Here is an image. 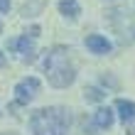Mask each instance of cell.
Here are the masks:
<instances>
[{"instance_id": "10", "label": "cell", "mask_w": 135, "mask_h": 135, "mask_svg": "<svg viewBox=\"0 0 135 135\" xmlns=\"http://www.w3.org/2000/svg\"><path fill=\"white\" fill-rule=\"evenodd\" d=\"M84 96H86V101L101 103L103 98H106V93H103L101 89H96V86H86V89H84Z\"/></svg>"}, {"instance_id": "5", "label": "cell", "mask_w": 135, "mask_h": 135, "mask_svg": "<svg viewBox=\"0 0 135 135\" xmlns=\"http://www.w3.org/2000/svg\"><path fill=\"white\" fill-rule=\"evenodd\" d=\"M86 47H89L93 54H108L110 49H113V44H110L103 35H89L86 37Z\"/></svg>"}, {"instance_id": "4", "label": "cell", "mask_w": 135, "mask_h": 135, "mask_svg": "<svg viewBox=\"0 0 135 135\" xmlns=\"http://www.w3.org/2000/svg\"><path fill=\"white\" fill-rule=\"evenodd\" d=\"M7 47H10V49H17V52L22 54V59H25V61H32V59H35V42H32V39H27V37L12 39Z\"/></svg>"}, {"instance_id": "12", "label": "cell", "mask_w": 135, "mask_h": 135, "mask_svg": "<svg viewBox=\"0 0 135 135\" xmlns=\"http://www.w3.org/2000/svg\"><path fill=\"white\" fill-rule=\"evenodd\" d=\"M30 37H39V27H37V25L30 27Z\"/></svg>"}, {"instance_id": "3", "label": "cell", "mask_w": 135, "mask_h": 135, "mask_svg": "<svg viewBox=\"0 0 135 135\" xmlns=\"http://www.w3.org/2000/svg\"><path fill=\"white\" fill-rule=\"evenodd\" d=\"M39 91V79H35V76H30V79H22V81L15 86V101L17 103H30L35 98V93Z\"/></svg>"}, {"instance_id": "6", "label": "cell", "mask_w": 135, "mask_h": 135, "mask_svg": "<svg viewBox=\"0 0 135 135\" xmlns=\"http://www.w3.org/2000/svg\"><path fill=\"white\" fill-rule=\"evenodd\" d=\"M115 110H118V115H120V120L123 123H135V103L133 101H125V98H118L115 101Z\"/></svg>"}, {"instance_id": "2", "label": "cell", "mask_w": 135, "mask_h": 135, "mask_svg": "<svg viewBox=\"0 0 135 135\" xmlns=\"http://www.w3.org/2000/svg\"><path fill=\"white\" fill-rule=\"evenodd\" d=\"M44 71L47 79L54 89H66V86L74 84L76 71L69 61V49L66 47H52L44 57Z\"/></svg>"}, {"instance_id": "14", "label": "cell", "mask_w": 135, "mask_h": 135, "mask_svg": "<svg viewBox=\"0 0 135 135\" xmlns=\"http://www.w3.org/2000/svg\"><path fill=\"white\" fill-rule=\"evenodd\" d=\"M3 61H5V57H3V52H0V66H3Z\"/></svg>"}, {"instance_id": "7", "label": "cell", "mask_w": 135, "mask_h": 135, "mask_svg": "<svg viewBox=\"0 0 135 135\" xmlns=\"http://www.w3.org/2000/svg\"><path fill=\"white\" fill-rule=\"evenodd\" d=\"M93 120H96L98 128H110V125H113V110L108 106H101L96 110V115H93Z\"/></svg>"}, {"instance_id": "8", "label": "cell", "mask_w": 135, "mask_h": 135, "mask_svg": "<svg viewBox=\"0 0 135 135\" xmlns=\"http://www.w3.org/2000/svg\"><path fill=\"white\" fill-rule=\"evenodd\" d=\"M47 0H27L25 5H22V17H35V15H39L44 10Z\"/></svg>"}, {"instance_id": "9", "label": "cell", "mask_w": 135, "mask_h": 135, "mask_svg": "<svg viewBox=\"0 0 135 135\" xmlns=\"http://www.w3.org/2000/svg\"><path fill=\"white\" fill-rule=\"evenodd\" d=\"M59 12L74 20V17H79L81 7H79V3H76V0H59Z\"/></svg>"}, {"instance_id": "13", "label": "cell", "mask_w": 135, "mask_h": 135, "mask_svg": "<svg viewBox=\"0 0 135 135\" xmlns=\"http://www.w3.org/2000/svg\"><path fill=\"white\" fill-rule=\"evenodd\" d=\"M128 135H135V123H130V125H128Z\"/></svg>"}, {"instance_id": "15", "label": "cell", "mask_w": 135, "mask_h": 135, "mask_svg": "<svg viewBox=\"0 0 135 135\" xmlns=\"http://www.w3.org/2000/svg\"><path fill=\"white\" fill-rule=\"evenodd\" d=\"M5 135H20V133H5Z\"/></svg>"}, {"instance_id": "11", "label": "cell", "mask_w": 135, "mask_h": 135, "mask_svg": "<svg viewBox=\"0 0 135 135\" xmlns=\"http://www.w3.org/2000/svg\"><path fill=\"white\" fill-rule=\"evenodd\" d=\"M10 10V0H0V12H7Z\"/></svg>"}, {"instance_id": "1", "label": "cell", "mask_w": 135, "mask_h": 135, "mask_svg": "<svg viewBox=\"0 0 135 135\" xmlns=\"http://www.w3.org/2000/svg\"><path fill=\"white\" fill-rule=\"evenodd\" d=\"M69 125H71V115L61 106L39 108L30 118V128L35 135H66Z\"/></svg>"}, {"instance_id": "16", "label": "cell", "mask_w": 135, "mask_h": 135, "mask_svg": "<svg viewBox=\"0 0 135 135\" xmlns=\"http://www.w3.org/2000/svg\"><path fill=\"white\" fill-rule=\"evenodd\" d=\"M0 32H3V22H0Z\"/></svg>"}]
</instances>
